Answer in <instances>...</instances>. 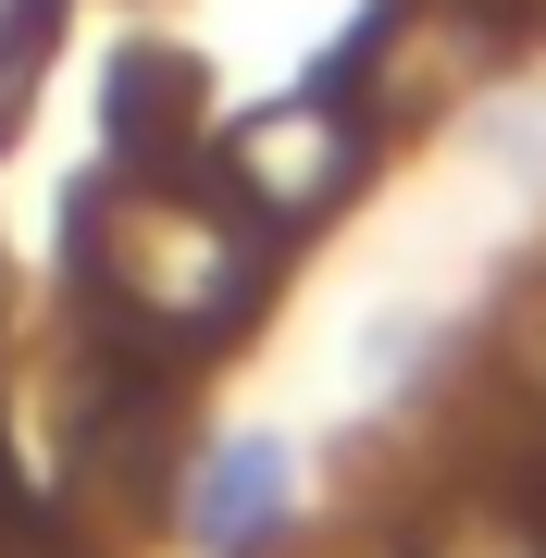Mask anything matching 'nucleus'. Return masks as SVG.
I'll return each instance as SVG.
<instances>
[{
    "mask_svg": "<svg viewBox=\"0 0 546 558\" xmlns=\"http://www.w3.org/2000/svg\"><path fill=\"white\" fill-rule=\"evenodd\" d=\"M112 161H149V174H174V161H199L211 137V100H199V62H186L174 38H124L112 62Z\"/></svg>",
    "mask_w": 546,
    "mask_h": 558,
    "instance_id": "nucleus-6",
    "label": "nucleus"
},
{
    "mask_svg": "<svg viewBox=\"0 0 546 558\" xmlns=\"http://www.w3.org/2000/svg\"><path fill=\"white\" fill-rule=\"evenodd\" d=\"M373 161L385 137L361 124V100L336 87V62L311 87H286V100H248V112H211V137H199V174L236 199L262 236H324V223L373 186Z\"/></svg>",
    "mask_w": 546,
    "mask_h": 558,
    "instance_id": "nucleus-2",
    "label": "nucleus"
},
{
    "mask_svg": "<svg viewBox=\"0 0 546 558\" xmlns=\"http://www.w3.org/2000/svg\"><path fill=\"white\" fill-rule=\"evenodd\" d=\"M509 50L522 38H509L497 0H385L361 38L336 50V87L361 100L373 137H423V124L485 100V87L509 75Z\"/></svg>",
    "mask_w": 546,
    "mask_h": 558,
    "instance_id": "nucleus-3",
    "label": "nucleus"
},
{
    "mask_svg": "<svg viewBox=\"0 0 546 558\" xmlns=\"http://www.w3.org/2000/svg\"><path fill=\"white\" fill-rule=\"evenodd\" d=\"M472 373L497 385V410L546 422V260H522V274L497 286V311H485V360H472Z\"/></svg>",
    "mask_w": 546,
    "mask_h": 558,
    "instance_id": "nucleus-7",
    "label": "nucleus"
},
{
    "mask_svg": "<svg viewBox=\"0 0 546 558\" xmlns=\"http://www.w3.org/2000/svg\"><path fill=\"white\" fill-rule=\"evenodd\" d=\"M410 558H546V484L522 459H460L423 509H410Z\"/></svg>",
    "mask_w": 546,
    "mask_h": 558,
    "instance_id": "nucleus-5",
    "label": "nucleus"
},
{
    "mask_svg": "<svg viewBox=\"0 0 546 558\" xmlns=\"http://www.w3.org/2000/svg\"><path fill=\"white\" fill-rule=\"evenodd\" d=\"M497 13H509V38H522V50H546V0H497Z\"/></svg>",
    "mask_w": 546,
    "mask_h": 558,
    "instance_id": "nucleus-10",
    "label": "nucleus"
},
{
    "mask_svg": "<svg viewBox=\"0 0 546 558\" xmlns=\"http://www.w3.org/2000/svg\"><path fill=\"white\" fill-rule=\"evenodd\" d=\"M0 509H25V497H13V447H0Z\"/></svg>",
    "mask_w": 546,
    "mask_h": 558,
    "instance_id": "nucleus-11",
    "label": "nucleus"
},
{
    "mask_svg": "<svg viewBox=\"0 0 546 558\" xmlns=\"http://www.w3.org/2000/svg\"><path fill=\"white\" fill-rule=\"evenodd\" d=\"M62 286H75L62 311L100 348H124L162 385H199L274 323L286 236H262L199 161L149 174V161L100 149V174L75 186V223H62Z\"/></svg>",
    "mask_w": 546,
    "mask_h": 558,
    "instance_id": "nucleus-1",
    "label": "nucleus"
},
{
    "mask_svg": "<svg viewBox=\"0 0 546 558\" xmlns=\"http://www.w3.org/2000/svg\"><path fill=\"white\" fill-rule=\"evenodd\" d=\"M262 558H410L398 534H361V521H336V534H274Z\"/></svg>",
    "mask_w": 546,
    "mask_h": 558,
    "instance_id": "nucleus-8",
    "label": "nucleus"
},
{
    "mask_svg": "<svg viewBox=\"0 0 546 558\" xmlns=\"http://www.w3.org/2000/svg\"><path fill=\"white\" fill-rule=\"evenodd\" d=\"M174 534L199 558H262L274 534H299V447L286 435H211L174 459Z\"/></svg>",
    "mask_w": 546,
    "mask_h": 558,
    "instance_id": "nucleus-4",
    "label": "nucleus"
},
{
    "mask_svg": "<svg viewBox=\"0 0 546 558\" xmlns=\"http://www.w3.org/2000/svg\"><path fill=\"white\" fill-rule=\"evenodd\" d=\"M0 558H87L62 534V509H0Z\"/></svg>",
    "mask_w": 546,
    "mask_h": 558,
    "instance_id": "nucleus-9",
    "label": "nucleus"
}]
</instances>
